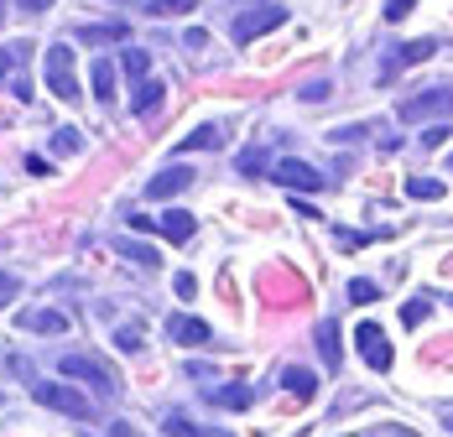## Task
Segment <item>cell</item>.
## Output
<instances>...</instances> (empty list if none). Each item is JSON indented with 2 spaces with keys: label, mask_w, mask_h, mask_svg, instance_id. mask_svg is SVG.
<instances>
[{
  "label": "cell",
  "mask_w": 453,
  "mask_h": 437,
  "mask_svg": "<svg viewBox=\"0 0 453 437\" xmlns=\"http://www.w3.org/2000/svg\"><path fill=\"white\" fill-rule=\"evenodd\" d=\"M32 395L52 406V411H63V417H73V422H89L94 417V401L79 386H63V380H32Z\"/></svg>",
  "instance_id": "6da1fadb"
},
{
  "label": "cell",
  "mask_w": 453,
  "mask_h": 437,
  "mask_svg": "<svg viewBox=\"0 0 453 437\" xmlns=\"http://www.w3.org/2000/svg\"><path fill=\"white\" fill-rule=\"evenodd\" d=\"M396 115H402L407 126H422V120H449V115H453V94H449V88H422V94H407V99L396 104Z\"/></svg>",
  "instance_id": "7a4b0ae2"
},
{
  "label": "cell",
  "mask_w": 453,
  "mask_h": 437,
  "mask_svg": "<svg viewBox=\"0 0 453 437\" xmlns=\"http://www.w3.org/2000/svg\"><path fill=\"white\" fill-rule=\"evenodd\" d=\"M126 224H131V229H157V234H162V240H173V245H188V240L198 234V218L188 214V209H162L157 218L131 214Z\"/></svg>",
  "instance_id": "3957f363"
},
{
  "label": "cell",
  "mask_w": 453,
  "mask_h": 437,
  "mask_svg": "<svg viewBox=\"0 0 453 437\" xmlns=\"http://www.w3.org/2000/svg\"><path fill=\"white\" fill-rule=\"evenodd\" d=\"M42 73H47V88L58 99H79V79H73V47L68 42H52L42 58Z\"/></svg>",
  "instance_id": "277c9868"
},
{
  "label": "cell",
  "mask_w": 453,
  "mask_h": 437,
  "mask_svg": "<svg viewBox=\"0 0 453 437\" xmlns=\"http://www.w3.org/2000/svg\"><path fill=\"white\" fill-rule=\"evenodd\" d=\"M281 21H287V11H281V5H256V11H240V16H234L229 37H234L240 47H250L256 37H266V32H276Z\"/></svg>",
  "instance_id": "5b68a950"
},
{
  "label": "cell",
  "mask_w": 453,
  "mask_h": 437,
  "mask_svg": "<svg viewBox=\"0 0 453 437\" xmlns=\"http://www.w3.org/2000/svg\"><path fill=\"white\" fill-rule=\"evenodd\" d=\"M272 177L281 182V188H287V193H318V188L328 182V177L318 172V167H308V162H297V157H281V162L272 167Z\"/></svg>",
  "instance_id": "8992f818"
},
{
  "label": "cell",
  "mask_w": 453,
  "mask_h": 437,
  "mask_svg": "<svg viewBox=\"0 0 453 437\" xmlns=\"http://www.w3.org/2000/svg\"><path fill=\"white\" fill-rule=\"evenodd\" d=\"M433 52H438V42H433V37H417V42H402V47H391V58L380 63V84H391V79H396L402 68H411V63H427Z\"/></svg>",
  "instance_id": "52a82bcc"
},
{
  "label": "cell",
  "mask_w": 453,
  "mask_h": 437,
  "mask_svg": "<svg viewBox=\"0 0 453 437\" xmlns=\"http://www.w3.org/2000/svg\"><path fill=\"white\" fill-rule=\"evenodd\" d=\"M355 344H360V359L375 370V375H386V370H391V344H386V328H380V323H360Z\"/></svg>",
  "instance_id": "ba28073f"
},
{
  "label": "cell",
  "mask_w": 453,
  "mask_h": 437,
  "mask_svg": "<svg viewBox=\"0 0 453 437\" xmlns=\"http://www.w3.org/2000/svg\"><path fill=\"white\" fill-rule=\"evenodd\" d=\"M58 370H63L68 380H89V386H99V391H115V375H110L99 359H89V354H63Z\"/></svg>",
  "instance_id": "9c48e42d"
},
{
  "label": "cell",
  "mask_w": 453,
  "mask_h": 437,
  "mask_svg": "<svg viewBox=\"0 0 453 437\" xmlns=\"http://www.w3.org/2000/svg\"><path fill=\"white\" fill-rule=\"evenodd\" d=\"M167 339H178V344H188V349H198V344H209L214 334H209V323H203V318L173 312V318H167Z\"/></svg>",
  "instance_id": "30bf717a"
},
{
  "label": "cell",
  "mask_w": 453,
  "mask_h": 437,
  "mask_svg": "<svg viewBox=\"0 0 453 437\" xmlns=\"http://www.w3.org/2000/svg\"><path fill=\"white\" fill-rule=\"evenodd\" d=\"M126 37H131L126 21H94V27H79V42L84 47H120Z\"/></svg>",
  "instance_id": "8fae6325"
},
{
  "label": "cell",
  "mask_w": 453,
  "mask_h": 437,
  "mask_svg": "<svg viewBox=\"0 0 453 437\" xmlns=\"http://www.w3.org/2000/svg\"><path fill=\"white\" fill-rule=\"evenodd\" d=\"M182 188H193V172L188 167H162V172L146 182V198H178Z\"/></svg>",
  "instance_id": "7c38bea8"
},
{
  "label": "cell",
  "mask_w": 453,
  "mask_h": 437,
  "mask_svg": "<svg viewBox=\"0 0 453 437\" xmlns=\"http://www.w3.org/2000/svg\"><path fill=\"white\" fill-rule=\"evenodd\" d=\"M21 328L27 334H68V318L52 307H32V312H21Z\"/></svg>",
  "instance_id": "4fadbf2b"
},
{
  "label": "cell",
  "mask_w": 453,
  "mask_h": 437,
  "mask_svg": "<svg viewBox=\"0 0 453 437\" xmlns=\"http://www.w3.org/2000/svg\"><path fill=\"white\" fill-rule=\"evenodd\" d=\"M89 84H94V94H99V99H115V58H94Z\"/></svg>",
  "instance_id": "5bb4252c"
},
{
  "label": "cell",
  "mask_w": 453,
  "mask_h": 437,
  "mask_svg": "<svg viewBox=\"0 0 453 437\" xmlns=\"http://www.w3.org/2000/svg\"><path fill=\"white\" fill-rule=\"evenodd\" d=\"M449 193V182L443 177H407V198H422V203H438Z\"/></svg>",
  "instance_id": "9a60e30c"
},
{
  "label": "cell",
  "mask_w": 453,
  "mask_h": 437,
  "mask_svg": "<svg viewBox=\"0 0 453 437\" xmlns=\"http://www.w3.org/2000/svg\"><path fill=\"white\" fill-rule=\"evenodd\" d=\"M120 68H126L131 84H141V79L151 73V52H146V47H126V52H120Z\"/></svg>",
  "instance_id": "2e32d148"
},
{
  "label": "cell",
  "mask_w": 453,
  "mask_h": 437,
  "mask_svg": "<svg viewBox=\"0 0 453 437\" xmlns=\"http://www.w3.org/2000/svg\"><path fill=\"white\" fill-rule=\"evenodd\" d=\"M219 141H225V135H219V126H198V131H188L178 141V151H214Z\"/></svg>",
  "instance_id": "e0dca14e"
},
{
  "label": "cell",
  "mask_w": 453,
  "mask_h": 437,
  "mask_svg": "<svg viewBox=\"0 0 453 437\" xmlns=\"http://www.w3.org/2000/svg\"><path fill=\"white\" fill-rule=\"evenodd\" d=\"M162 94H167V88L157 84V79H141V84H136V99H131V110H136V115H151V110L162 104Z\"/></svg>",
  "instance_id": "ac0fdd59"
},
{
  "label": "cell",
  "mask_w": 453,
  "mask_h": 437,
  "mask_svg": "<svg viewBox=\"0 0 453 437\" xmlns=\"http://www.w3.org/2000/svg\"><path fill=\"white\" fill-rule=\"evenodd\" d=\"M281 386H287V391L297 395V401H308V395L318 391V380H313V370H297V364H292V370H281Z\"/></svg>",
  "instance_id": "d6986e66"
},
{
  "label": "cell",
  "mask_w": 453,
  "mask_h": 437,
  "mask_svg": "<svg viewBox=\"0 0 453 437\" xmlns=\"http://www.w3.org/2000/svg\"><path fill=\"white\" fill-rule=\"evenodd\" d=\"M162 433H167V437H219L214 427H198V422H188L182 411H173V417L162 422Z\"/></svg>",
  "instance_id": "ffe728a7"
},
{
  "label": "cell",
  "mask_w": 453,
  "mask_h": 437,
  "mask_svg": "<svg viewBox=\"0 0 453 437\" xmlns=\"http://www.w3.org/2000/svg\"><path fill=\"white\" fill-rule=\"evenodd\" d=\"M318 354L328 359V370H339V328L334 323H318Z\"/></svg>",
  "instance_id": "44dd1931"
},
{
  "label": "cell",
  "mask_w": 453,
  "mask_h": 437,
  "mask_svg": "<svg viewBox=\"0 0 453 437\" xmlns=\"http://www.w3.org/2000/svg\"><path fill=\"white\" fill-rule=\"evenodd\" d=\"M234 167H240V177H256V172H266V151H261V146H245Z\"/></svg>",
  "instance_id": "7402d4cb"
},
{
  "label": "cell",
  "mask_w": 453,
  "mask_h": 437,
  "mask_svg": "<svg viewBox=\"0 0 453 437\" xmlns=\"http://www.w3.org/2000/svg\"><path fill=\"white\" fill-rule=\"evenodd\" d=\"M120 256H131L136 265H162V256L151 245H141V240H120Z\"/></svg>",
  "instance_id": "603a6c76"
},
{
  "label": "cell",
  "mask_w": 453,
  "mask_h": 437,
  "mask_svg": "<svg viewBox=\"0 0 453 437\" xmlns=\"http://www.w3.org/2000/svg\"><path fill=\"white\" fill-rule=\"evenodd\" d=\"M214 401L229 406V411H245L250 406V386H225V391H214Z\"/></svg>",
  "instance_id": "cb8c5ba5"
},
{
  "label": "cell",
  "mask_w": 453,
  "mask_h": 437,
  "mask_svg": "<svg viewBox=\"0 0 453 437\" xmlns=\"http://www.w3.org/2000/svg\"><path fill=\"white\" fill-rule=\"evenodd\" d=\"M27 52H32V47H27V42H11V47H0V84L11 79V68H16V63L27 58Z\"/></svg>",
  "instance_id": "d4e9b609"
},
{
  "label": "cell",
  "mask_w": 453,
  "mask_h": 437,
  "mask_svg": "<svg viewBox=\"0 0 453 437\" xmlns=\"http://www.w3.org/2000/svg\"><path fill=\"white\" fill-rule=\"evenodd\" d=\"M193 5H198V0H146V11H151L157 21H162V16H182V11H193Z\"/></svg>",
  "instance_id": "484cf974"
},
{
  "label": "cell",
  "mask_w": 453,
  "mask_h": 437,
  "mask_svg": "<svg viewBox=\"0 0 453 437\" xmlns=\"http://www.w3.org/2000/svg\"><path fill=\"white\" fill-rule=\"evenodd\" d=\"M79 146H84V141H79V131H73V126H63V131L52 135V151H58V157H68V151H79Z\"/></svg>",
  "instance_id": "4316f807"
},
{
  "label": "cell",
  "mask_w": 453,
  "mask_h": 437,
  "mask_svg": "<svg viewBox=\"0 0 453 437\" xmlns=\"http://www.w3.org/2000/svg\"><path fill=\"white\" fill-rule=\"evenodd\" d=\"M349 297H355V303H375V297H380V287H375V281H365V276H355V281H349Z\"/></svg>",
  "instance_id": "83f0119b"
},
{
  "label": "cell",
  "mask_w": 453,
  "mask_h": 437,
  "mask_svg": "<svg viewBox=\"0 0 453 437\" xmlns=\"http://www.w3.org/2000/svg\"><path fill=\"white\" fill-rule=\"evenodd\" d=\"M115 344H120L126 354H136V349H141V328H136V323H126V328H115Z\"/></svg>",
  "instance_id": "f1b7e54d"
},
{
  "label": "cell",
  "mask_w": 453,
  "mask_h": 437,
  "mask_svg": "<svg viewBox=\"0 0 453 437\" xmlns=\"http://www.w3.org/2000/svg\"><path fill=\"white\" fill-rule=\"evenodd\" d=\"M422 318H427V303H422V297H417V303H402V323H407V328H417Z\"/></svg>",
  "instance_id": "f546056e"
},
{
  "label": "cell",
  "mask_w": 453,
  "mask_h": 437,
  "mask_svg": "<svg viewBox=\"0 0 453 437\" xmlns=\"http://www.w3.org/2000/svg\"><path fill=\"white\" fill-rule=\"evenodd\" d=\"M411 5H417V0H386V21H402V16H411Z\"/></svg>",
  "instance_id": "4dcf8cb0"
},
{
  "label": "cell",
  "mask_w": 453,
  "mask_h": 437,
  "mask_svg": "<svg viewBox=\"0 0 453 437\" xmlns=\"http://www.w3.org/2000/svg\"><path fill=\"white\" fill-rule=\"evenodd\" d=\"M16 292H21V281H16V276H11V271H0V303H11V297H16Z\"/></svg>",
  "instance_id": "1f68e13d"
},
{
  "label": "cell",
  "mask_w": 453,
  "mask_h": 437,
  "mask_svg": "<svg viewBox=\"0 0 453 437\" xmlns=\"http://www.w3.org/2000/svg\"><path fill=\"white\" fill-rule=\"evenodd\" d=\"M328 94H334V84H323V79L303 88V99H308V104H318V99H328Z\"/></svg>",
  "instance_id": "d6a6232c"
},
{
  "label": "cell",
  "mask_w": 453,
  "mask_h": 437,
  "mask_svg": "<svg viewBox=\"0 0 453 437\" xmlns=\"http://www.w3.org/2000/svg\"><path fill=\"white\" fill-rule=\"evenodd\" d=\"M182 42H188V47H209V32H203V27H188V32H182Z\"/></svg>",
  "instance_id": "836d02e7"
},
{
  "label": "cell",
  "mask_w": 453,
  "mask_h": 437,
  "mask_svg": "<svg viewBox=\"0 0 453 437\" xmlns=\"http://www.w3.org/2000/svg\"><path fill=\"white\" fill-rule=\"evenodd\" d=\"M449 141V126H427V135H422V146H443Z\"/></svg>",
  "instance_id": "e575fe53"
},
{
  "label": "cell",
  "mask_w": 453,
  "mask_h": 437,
  "mask_svg": "<svg viewBox=\"0 0 453 437\" xmlns=\"http://www.w3.org/2000/svg\"><path fill=\"white\" fill-rule=\"evenodd\" d=\"M173 287H178V297H198V281H193L188 271H182V276H178V281H173Z\"/></svg>",
  "instance_id": "d590c367"
},
{
  "label": "cell",
  "mask_w": 453,
  "mask_h": 437,
  "mask_svg": "<svg viewBox=\"0 0 453 437\" xmlns=\"http://www.w3.org/2000/svg\"><path fill=\"white\" fill-rule=\"evenodd\" d=\"M16 5H21V11H32V16H37V11H47V5H52V0H16Z\"/></svg>",
  "instance_id": "8d00e7d4"
},
{
  "label": "cell",
  "mask_w": 453,
  "mask_h": 437,
  "mask_svg": "<svg viewBox=\"0 0 453 437\" xmlns=\"http://www.w3.org/2000/svg\"><path fill=\"white\" fill-rule=\"evenodd\" d=\"M449 172H453V157H449Z\"/></svg>",
  "instance_id": "74e56055"
},
{
  "label": "cell",
  "mask_w": 453,
  "mask_h": 437,
  "mask_svg": "<svg viewBox=\"0 0 453 437\" xmlns=\"http://www.w3.org/2000/svg\"><path fill=\"white\" fill-rule=\"evenodd\" d=\"M0 16H5V11H0Z\"/></svg>",
  "instance_id": "f35d334b"
}]
</instances>
